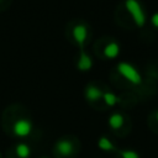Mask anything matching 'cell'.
<instances>
[{"label": "cell", "mask_w": 158, "mask_h": 158, "mask_svg": "<svg viewBox=\"0 0 158 158\" xmlns=\"http://www.w3.org/2000/svg\"><path fill=\"white\" fill-rule=\"evenodd\" d=\"M116 69H117V72L120 73V75L123 77V78H125L127 81H130L131 84H133V85L141 84L142 77H141L139 72H138L132 64L126 63V62H121V63L117 64Z\"/></svg>", "instance_id": "6da1fadb"}, {"label": "cell", "mask_w": 158, "mask_h": 158, "mask_svg": "<svg viewBox=\"0 0 158 158\" xmlns=\"http://www.w3.org/2000/svg\"><path fill=\"white\" fill-rule=\"evenodd\" d=\"M125 7L131 14L135 23L138 27H142L146 22V15H144V11H143L141 4L137 0H126L125 1Z\"/></svg>", "instance_id": "7a4b0ae2"}, {"label": "cell", "mask_w": 158, "mask_h": 158, "mask_svg": "<svg viewBox=\"0 0 158 158\" xmlns=\"http://www.w3.org/2000/svg\"><path fill=\"white\" fill-rule=\"evenodd\" d=\"M32 131V122L27 118L17 120L12 126V132L17 137H27Z\"/></svg>", "instance_id": "3957f363"}, {"label": "cell", "mask_w": 158, "mask_h": 158, "mask_svg": "<svg viewBox=\"0 0 158 158\" xmlns=\"http://www.w3.org/2000/svg\"><path fill=\"white\" fill-rule=\"evenodd\" d=\"M72 35H73V38L75 41V43L79 46V47H83L86 38H88V30H86V26L84 25H75L73 27V31H72Z\"/></svg>", "instance_id": "277c9868"}, {"label": "cell", "mask_w": 158, "mask_h": 158, "mask_svg": "<svg viewBox=\"0 0 158 158\" xmlns=\"http://www.w3.org/2000/svg\"><path fill=\"white\" fill-rule=\"evenodd\" d=\"M56 148H57V151L62 156H69V154H72L74 152V146L68 139H60V141H58L57 144H56Z\"/></svg>", "instance_id": "5b68a950"}, {"label": "cell", "mask_w": 158, "mask_h": 158, "mask_svg": "<svg viewBox=\"0 0 158 158\" xmlns=\"http://www.w3.org/2000/svg\"><path fill=\"white\" fill-rule=\"evenodd\" d=\"M102 94L104 93L95 85H88L85 88V99L88 101H96L102 98Z\"/></svg>", "instance_id": "8992f818"}, {"label": "cell", "mask_w": 158, "mask_h": 158, "mask_svg": "<svg viewBox=\"0 0 158 158\" xmlns=\"http://www.w3.org/2000/svg\"><path fill=\"white\" fill-rule=\"evenodd\" d=\"M118 53H120V46H118V43H116V42H110V43H107V44L105 46V48H104V54H105V57H107V58H110V59L116 58V57L118 56Z\"/></svg>", "instance_id": "52a82bcc"}, {"label": "cell", "mask_w": 158, "mask_h": 158, "mask_svg": "<svg viewBox=\"0 0 158 158\" xmlns=\"http://www.w3.org/2000/svg\"><path fill=\"white\" fill-rule=\"evenodd\" d=\"M93 67V60L91 58L81 51L80 53V57H79V60H78V69L81 70V72H85V70H89L90 68Z\"/></svg>", "instance_id": "ba28073f"}, {"label": "cell", "mask_w": 158, "mask_h": 158, "mask_svg": "<svg viewBox=\"0 0 158 158\" xmlns=\"http://www.w3.org/2000/svg\"><path fill=\"white\" fill-rule=\"evenodd\" d=\"M123 122H125V118L121 114H112L109 117V126L114 130H117V128L122 127Z\"/></svg>", "instance_id": "9c48e42d"}, {"label": "cell", "mask_w": 158, "mask_h": 158, "mask_svg": "<svg viewBox=\"0 0 158 158\" xmlns=\"http://www.w3.org/2000/svg\"><path fill=\"white\" fill-rule=\"evenodd\" d=\"M15 152L19 158H28L31 154V148L26 143H17L15 147Z\"/></svg>", "instance_id": "30bf717a"}, {"label": "cell", "mask_w": 158, "mask_h": 158, "mask_svg": "<svg viewBox=\"0 0 158 158\" xmlns=\"http://www.w3.org/2000/svg\"><path fill=\"white\" fill-rule=\"evenodd\" d=\"M98 146H99L100 149L106 151V152H112V151L116 149L115 146H114V143L107 137H100L99 141H98Z\"/></svg>", "instance_id": "8fae6325"}, {"label": "cell", "mask_w": 158, "mask_h": 158, "mask_svg": "<svg viewBox=\"0 0 158 158\" xmlns=\"http://www.w3.org/2000/svg\"><path fill=\"white\" fill-rule=\"evenodd\" d=\"M102 99H104V101H105V104H106L107 106H114V105H116L117 101H118V98H117L114 93H111V91L104 93V94H102Z\"/></svg>", "instance_id": "7c38bea8"}, {"label": "cell", "mask_w": 158, "mask_h": 158, "mask_svg": "<svg viewBox=\"0 0 158 158\" xmlns=\"http://www.w3.org/2000/svg\"><path fill=\"white\" fill-rule=\"evenodd\" d=\"M118 153L122 158H139V154L132 149H123V151H120Z\"/></svg>", "instance_id": "4fadbf2b"}, {"label": "cell", "mask_w": 158, "mask_h": 158, "mask_svg": "<svg viewBox=\"0 0 158 158\" xmlns=\"http://www.w3.org/2000/svg\"><path fill=\"white\" fill-rule=\"evenodd\" d=\"M151 22H152V25H153L154 27H158V12H156V14L152 16Z\"/></svg>", "instance_id": "5bb4252c"}, {"label": "cell", "mask_w": 158, "mask_h": 158, "mask_svg": "<svg viewBox=\"0 0 158 158\" xmlns=\"http://www.w3.org/2000/svg\"><path fill=\"white\" fill-rule=\"evenodd\" d=\"M156 117H157V120H158V111L156 112Z\"/></svg>", "instance_id": "9a60e30c"}, {"label": "cell", "mask_w": 158, "mask_h": 158, "mask_svg": "<svg viewBox=\"0 0 158 158\" xmlns=\"http://www.w3.org/2000/svg\"><path fill=\"white\" fill-rule=\"evenodd\" d=\"M0 158H1V154H0Z\"/></svg>", "instance_id": "2e32d148"}, {"label": "cell", "mask_w": 158, "mask_h": 158, "mask_svg": "<svg viewBox=\"0 0 158 158\" xmlns=\"http://www.w3.org/2000/svg\"><path fill=\"white\" fill-rule=\"evenodd\" d=\"M44 158H47V157H44Z\"/></svg>", "instance_id": "e0dca14e"}]
</instances>
